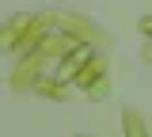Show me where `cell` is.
Wrapping results in <instances>:
<instances>
[{
  "mask_svg": "<svg viewBox=\"0 0 152 137\" xmlns=\"http://www.w3.org/2000/svg\"><path fill=\"white\" fill-rule=\"evenodd\" d=\"M126 126H129V137H145V130H141V118L133 114V111H126Z\"/></svg>",
  "mask_w": 152,
  "mask_h": 137,
  "instance_id": "obj_1",
  "label": "cell"
}]
</instances>
